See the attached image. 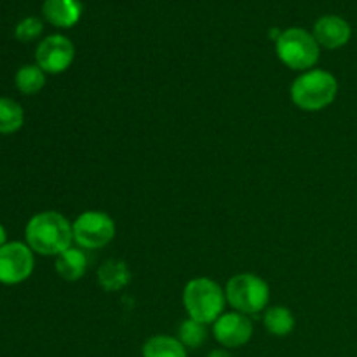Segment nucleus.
Listing matches in <instances>:
<instances>
[{"mask_svg":"<svg viewBox=\"0 0 357 357\" xmlns=\"http://www.w3.org/2000/svg\"><path fill=\"white\" fill-rule=\"evenodd\" d=\"M24 241L35 255L58 257L72 248V222L58 211H40L28 220L24 227Z\"/></svg>","mask_w":357,"mask_h":357,"instance_id":"f257e3e1","label":"nucleus"},{"mask_svg":"<svg viewBox=\"0 0 357 357\" xmlns=\"http://www.w3.org/2000/svg\"><path fill=\"white\" fill-rule=\"evenodd\" d=\"M338 94V80L331 72L321 68L300 73L291 84L289 96L303 112H319L330 107Z\"/></svg>","mask_w":357,"mask_h":357,"instance_id":"f03ea898","label":"nucleus"},{"mask_svg":"<svg viewBox=\"0 0 357 357\" xmlns=\"http://www.w3.org/2000/svg\"><path fill=\"white\" fill-rule=\"evenodd\" d=\"M181 298L187 316L204 324H213L225 312V288L211 278H195L188 281Z\"/></svg>","mask_w":357,"mask_h":357,"instance_id":"7ed1b4c3","label":"nucleus"},{"mask_svg":"<svg viewBox=\"0 0 357 357\" xmlns=\"http://www.w3.org/2000/svg\"><path fill=\"white\" fill-rule=\"evenodd\" d=\"M227 305L244 316L265 312L271 302V288L264 278L251 272L236 274L225 286Z\"/></svg>","mask_w":357,"mask_h":357,"instance_id":"20e7f679","label":"nucleus"},{"mask_svg":"<svg viewBox=\"0 0 357 357\" xmlns=\"http://www.w3.org/2000/svg\"><path fill=\"white\" fill-rule=\"evenodd\" d=\"M275 54L282 65L295 72H307L317 65L321 47L314 35L303 28H288L275 38Z\"/></svg>","mask_w":357,"mask_h":357,"instance_id":"39448f33","label":"nucleus"},{"mask_svg":"<svg viewBox=\"0 0 357 357\" xmlns=\"http://www.w3.org/2000/svg\"><path fill=\"white\" fill-rule=\"evenodd\" d=\"M73 243L82 250H101L114 241L115 222L103 211H84L72 222Z\"/></svg>","mask_w":357,"mask_h":357,"instance_id":"423d86ee","label":"nucleus"},{"mask_svg":"<svg viewBox=\"0 0 357 357\" xmlns=\"http://www.w3.org/2000/svg\"><path fill=\"white\" fill-rule=\"evenodd\" d=\"M35 271V253L26 243L10 241L0 248V284L16 286Z\"/></svg>","mask_w":357,"mask_h":357,"instance_id":"0eeeda50","label":"nucleus"},{"mask_svg":"<svg viewBox=\"0 0 357 357\" xmlns=\"http://www.w3.org/2000/svg\"><path fill=\"white\" fill-rule=\"evenodd\" d=\"M75 45L65 35H49L35 49V63L49 75H59L72 66Z\"/></svg>","mask_w":357,"mask_h":357,"instance_id":"6e6552de","label":"nucleus"},{"mask_svg":"<svg viewBox=\"0 0 357 357\" xmlns=\"http://www.w3.org/2000/svg\"><path fill=\"white\" fill-rule=\"evenodd\" d=\"M253 321L250 316L236 312H223L213 323V337L223 349H241L253 338Z\"/></svg>","mask_w":357,"mask_h":357,"instance_id":"1a4fd4ad","label":"nucleus"},{"mask_svg":"<svg viewBox=\"0 0 357 357\" xmlns=\"http://www.w3.org/2000/svg\"><path fill=\"white\" fill-rule=\"evenodd\" d=\"M312 35L317 44H319V47L335 51V49H340L349 44L352 37V28L344 17L326 14V16H321L314 23Z\"/></svg>","mask_w":357,"mask_h":357,"instance_id":"9d476101","label":"nucleus"},{"mask_svg":"<svg viewBox=\"0 0 357 357\" xmlns=\"http://www.w3.org/2000/svg\"><path fill=\"white\" fill-rule=\"evenodd\" d=\"M80 0H45L42 6V16L56 28H72L82 16Z\"/></svg>","mask_w":357,"mask_h":357,"instance_id":"9b49d317","label":"nucleus"},{"mask_svg":"<svg viewBox=\"0 0 357 357\" xmlns=\"http://www.w3.org/2000/svg\"><path fill=\"white\" fill-rule=\"evenodd\" d=\"M87 267V257L84 253L82 248H68L66 251H63L61 255L56 257L54 261V271L63 281H68V282H75L80 281V279L86 275Z\"/></svg>","mask_w":357,"mask_h":357,"instance_id":"f8f14e48","label":"nucleus"},{"mask_svg":"<svg viewBox=\"0 0 357 357\" xmlns=\"http://www.w3.org/2000/svg\"><path fill=\"white\" fill-rule=\"evenodd\" d=\"M98 282L108 293H117L131 282V271L122 260H107L98 268Z\"/></svg>","mask_w":357,"mask_h":357,"instance_id":"ddd939ff","label":"nucleus"},{"mask_svg":"<svg viewBox=\"0 0 357 357\" xmlns=\"http://www.w3.org/2000/svg\"><path fill=\"white\" fill-rule=\"evenodd\" d=\"M142 357H188L187 347L169 335H153L143 344Z\"/></svg>","mask_w":357,"mask_h":357,"instance_id":"4468645a","label":"nucleus"},{"mask_svg":"<svg viewBox=\"0 0 357 357\" xmlns=\"http://www.w3.org/2000/svg\"><path fill=\"white\" fill-rule=\"evenodd\" d=\"M264 326L272 337H288L295 330V316L284 305L267 307L264 312Z\"/></svg>","mask_w":357,"mask_h":357,"instance_id":"2eb2a0df","label":"nucleus"},{"mask_svg":"<svg viewBox=\"0 0 357 357\" xmlns=\"http://www.w3.org/2000/svg\"><path fill=\"white\" fill-rule=\"evenodd\" d=\"M45 75L47 73L33 63V65H23L14 75V86L20 91L21 94H26V96H31V94H37L44 89L45 86Z\"/></svg>","mask_w":357,"mask_h":357,"instance_id":"dca6fc26","label":"nucleus"},{"mask_svg":"<svg viewBox=\"0 0 357 357\" xmlns=\"http://www.w3.org/2000/svg\"><path fill=\"white\" fill-rule=\"evenodd\" d=\"M24 124V110L13 98L0 96V135H14Z\"/></svg>","mask_w":357,"mask_h":357,"instance_id":"f3484780","label":"nucleus"},{"mask_svg":"<svg viewBox=\"0 0 357 357\" xmlns=\"http://www.w3.org/2000/svg\"><path fill=\"white\" fill-rule=\"evenodd\" d=\"M178 340L187 349H201L208 340V324L187 317L178 326Z\"/></svg>","mask_w":357,"mask_h":357,"instance_id":"a211bd4d","label":"nucleus"},{"mask_svg":"<svg viewBox=\"0 0 357 357\" xmlns=\"http://www.w3.org/2000/svg\"><path fill=\"white\" fill-rule=\"evenodd\" d=\"M42 31H44V23H42L38 17L28 16L16 24L14 35H16L17 40L26 44V42L37 40V38L42 35Z\"/></svg>","mask_w":357,"mask_h":357,"instance_id":"6ab92c4d","label":"nucleus"},{"mask_svg":"<svg viewBox=\"0 0 357 357\" xmlns=\"http://www.w3.org/2000/svg\"><path fill=\"white\" fill-rule=\"evenodd\" d=\"M206 357H234L232 354H230V351L229 349H213L211 352H209L208 356Z\"/></svg>","mask_w":357,"mask_h":357,"instance_id":"aec40b11","label":"nucleus"},{"mask_svg":"<svg viewBox=\"0 0 357 357\" xmlns=\"http://www.w3.org/2000/svg\"><path fill=\"white\" fill-rule=\"evenodd\" d=\"M6 243H7V230H6V227L0 223V248H2Z\"/></svg>","mask_w":357,"mask_h":357,"instance_id":"412c9836","label":"nucleus"}]
</instances>
